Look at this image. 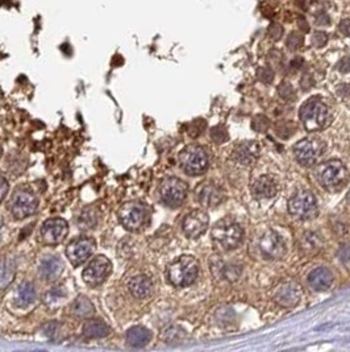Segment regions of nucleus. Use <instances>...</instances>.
Returning <instances> with one entry per match:
<instances>
[{"mask_svg": "<svg viewBox=\"0 0 350 352\" xmlns=\"http://www.w3.org/2000/svg\"><path fill=\"white\" fill-rule=\"evenodd\" d=\"M252 193L255 198H273L278 193L277 180L271 175H261L252 184Z\"/></svg>", "mask_w": 350, "mask_h": 352, "instance_id": "obj_19", "label": "nucleus"}, {"mask_svg": "<svg viewBox=\"0 0 350 352\" xmlns=\"http://www.w3.org/2000/svg\"><path fill=\"white\" fill-rule=\"evenodd\" d=\"M323 240L320 235L315 232H305L300 239V248L304 251L305 254H315L321 250Z\"/></svg>", "mask_w": 350, "mask_h": 352, "instance_id": "obj_29", "label": "nucleus"}, {"mask_svg": "<svg viewBox=\"0 0 350 352\" xmlns=\"http://www.w3.org/2000/svg\"><path fill=\"white\" fill-rule=\"evenodd\" d=\"M71 313L76 316H81V318H83V316L86 318V316H90L95 313V306L87 297L79 296L71 303Z\"/></svg>", "mask_w": 350, "mask_h": 352, "instance_id": "obj_28", "label": "nucleus"}, {"mask_svg": "<svg viewBox=\"0 0 350 352\" xmlns=\"http://www.w3.org/2000/svg\"><path fill=\"white\" fill-rule=\"evenodd\" d=\"M337 70L342 74H346V73H350V57H342V58L338 61L337 63Z\"/></svg>", "mask_w": 350, "mask_h": 352, "instance_id": "obj_39", "label": "nucleus"}, {"mask_svg": "<svg viewBox=\"0 0 350 352\" xmlns=\"http://www.w3.org/2000/svg\"><path fill=\"white\" fill-rule=\"evenodd\" d=\"M146 207L140 202H128L123 204L119 210L121 224L129 231L140 230L146 222Z\"/></svg>", "mask_w": 350, "mask_h": 352, "instance_id": "obj_10", "label": "nucleus"}, {"mask_svg": "<svg viewBox=\"0 0 350 352\" xmlns=\"http://www.w3.org/2000/svg\"><path fill=\"white\" fill-rule=\"evenodd\" d=\"M128 288H129V292H131L134 298L142 300V298H146V297L150 296L151 289H153V284H151L149 277L140 274V276L133 277L129 281Z\"/></svg>", "mask_w": 350, "mask_h": 352, "instance_id": "obj_22", "label": "nucleus"}, {"mask_svg": "<svg viewBox=\"0 0 350 352\" xmlns=\"http://www.w3.org/2000/svg\"><path fill=\"white\" fill-rule=\"evenodd\" d=\"M337 94L340 96H342V98H347V96H350V86L346 85V83L338 86Z\"/></svg>", "mask_w": 350, "mask_h": 352, "instance_id": "obj_44", "label": "nucleus"}, {"mask_svg": "<svg viewBox=\"0 0 350 352\" xmlns=\"http://www.w3.org/2000/svg\"><path fill=\"white\" fill-rule=\"evenodd\" d=\"M179 162L187 174L199 175L208 166V156L199 145H188L180 152Z\"/></svg>", "mask_w": 350, "mask_h": 352, "instance_id": "obj_5", "label": "nucleus"}, {"mask_svg": "<svg viewBox=\"0 0 350 352\" xmlns=\"http://www.w3.org/2000/svg\"><path fill=\"white\" fill-rule=\"evenodd\" d=\"M301 298V288L295 281H286L282 283L275 290L274 300L282 307H294L299 303Z\"/></svg>", "mask_w": 350, "mask_h": 352, "instance_id": "obj_16", "label": "nucleus"}, {"mask_svg": "<svg viewBox=\"0 0 350 352\" xmlns=\"http://www.w3.org/2000/svg\"><path fill=\"white\" fill-rule=\"evenodd\" d=\"M298 26L299 29L303 30V32H308V30H309V24H308V21H305L304 17H299Z\"/></svg>", "mask_w": 350, "mask_h": 352, "instance_id": "obj_46", "label": "nucleus"}, {"mask_svg": "<svg viewBox=\"0 0 350 352\" xmlns=\"http://www.w3.org/2000/svg\"><path fill=\"white\" fill-rule=\"evenodd\" d=\"M38 272L44 280L56 281L58 280L63 272V263L57 256H45L40 263Z\"/></svg>", "mask_w": 350, "mask_h": 352, "instance_id": "obj_20", "label": "nucleus"}, {"mask_svg": "<svg viewBox=\"0 0 350 352\" xmlns=\"http://www.w3.org/2000/svg\"><path fill=\"white\" fill-rule=\"evenodd\" d=\"M16 305L19 307H28L36 301V289L32 283L20 284L16 290Z\"/></svg>", "mask_w": 350, "mask_h": 352, "instance_id": "obj_25", "label": "nucleus"}, {"mask_svg": "<svg viewBox=\"0 0 350 352\" xmlns=\"http://www.w3.org/2000/svg\"><path fill=\"white\" fill-rule=\"evenodd\" d=\"M94 250H95V241H94V239L81 236L69 244V247L66 248V255L69 257L70 263L74 267H78V265L85 263L91 256Z\"/></svg>", "mask_w": 350, "mask_h": 352, "instance_id": "obj_14", "label": "nucleus"}, {"mask_svg": "<svg viewBox=\"0 0 350 352\" xmlns=\"http://www.w3.org/2000/svg\"><path fill=\"white\" fill-rule=\"evenodd\" d=\"M278 94L285 100H294L295 98V90L290 82H282L278 86Z\"/></svg>", "mask_w": 350, "mask_h": 352, "instance_id": "obj_35", "label": "nucleus"}, {"mask_svg": "<svg viewBox=\"0 0 350 352\" xmlns=\"http://www.w3.org/2000/svg\"><path fill=\"white\" fill-rule=\"evenodd\" d=\"M259 250L268 260H281L286 255V244L274 231H267L259 239Z\"/></svg>", "mask_w": 350, "mask_h": 352, "instance_id": "obj_13", "label": "nucleus"}, {"mask_svg": "<svg viewBox=\"0 0 350 352\" xmlns=\"http://www.w3.org/2000/svg\"><path fill=\"white\" fill-rule=\"evenodd\" d=\"M2 152H3V148H2V143H0V157H2Z\"/></svg>", "mask_w": 350, "mask_h": 352, "instance_id": "obj_47", "label": "nucleus"}, {"mask_svg": "<svg viewBox=\"0 0 350 352\" xmlns=\"http://www.w3.org/2000/svg\"><path fill=\"white\" fill-rule=\"evenodd\" d=\"M16 276V263L10 257L0 259V289H6Z\"/></svg>", "mask_w": 350, "mask_h": 352, "instance_id": "obj_24", "label": "nucleus"}, {"mask_svg": "<svg viewBox=\"0 0 350 352\" xmlns=\"http://www.w3.org/2000/svg\"><path fill=\"white\" fill-rule=\"evenodd\" d=\"M311 41L315 48H318V49L324 48L328 43V34L325 32H323V30H318V32H315L312 34Z\"/></svg>", "mask_w": 350, "mask_h": 352, "instance_id": "obj_37", "label": "nucleus"}, {"mask_svg": "<svg viewBox=\"0 0 350 352\" xmlns=\"http://www.w3.org/2000/svg\"><path fill=\"white\" fill-rule=\"evenodd\" d=\"M308 283L316 292H324L331 288L333 283V276H332L331 270L327 268H316L308 274Z\"/></svg>", "mask_w": 350, "mask_h": 352, "instance_id": "obj_21", "label": "nucleus"}, {"mask_svg": "<svg viewBox=\"0 0 350 352\" xmlns=\"http://www.w3.org/2000/svg\"><path fill=\"white\" fill-rule=\"evenodd\" d=\"M304 43V37L301 36L300 33L292 32L288 34L287 41H286V46H287L290 50H298L301 45Z\"/></svg>", "mask_w": 350, "mask_h": 352, "instance_id": "obj_34", "label": "nucleus"}, {"mask_svg": "<svg viewBox=\"0 0 350 352\" xmlns=\"http://www.w3.org/2000/svg\"><path fill=\"white\" fill-rule=\"evenodd\" d=\"M96 224V215L94 210L87 208L81 214L79 218V227L81 228H92L95 227Z\"/></svg>", "mask_w": 350, "mask_h": 352, "instance_id": "obj_31", "label": "nucleus"}, {"mask_svg": "<svg viewBox=\"0 0 350 352\" xmlns=\"http://www.w3.org/2000/svg\"><path fill=\"white\" fill-rule=\"evenodd\" d=\"M338 30L344 36H350V19H344L338 24Z\"/></svg>", "mask_w": 350, "mask_h": 352, "instance_id": "obj_42", "label": "nucleus"}, {"mask_svg": "<svg viewBox=\"0 0 350 352\" xmlns=\"http://www.w3.org/2000/svg\"><path fill=\"white\" fill-rule=\"evenodd\" d=\"M67 232H69V226H67V222L65 219L52 218L43 224L40 235H41L44 243L54 245V244L62 243L65 237L67 236Z\"/></svg>", "mask_w": 350, "mask_h": 352, "instance_id": "obj_12", "label": "nucleus"}, {"mask_svg": "<svg viewBox=\"0 0 350 352\" xmlns=\"http://www.w3.org/2000/svg\"><path fill=\"white\" fill-rule=\"evenodd\" d=\"M151 334L142 326H134L128 330L127 342L132 347H144L150 342Z\"/></svg>", "mask_w": 350, "mask_h": 352, "instance_id": "obj_26", "label": "nucleus"}, {"mask_svg": "<svg viewBox=\"0 0 350 352\" xmlns=\"http://www.w3.org/2000/svg\"><path fill=\"white\" fill-rule=\"evenodd\" d=\"M257 78L263 83H271L274 81V70L271 67L263 66L257 70Z\"/></svg>", "mask_w": 350, "mask_h": 352, "instance_id": "obj_36", "label": "nucleus"}, {"mask_svg": "<svg viewBox=\"0 0 350 352\" xmlns=\"http://www.w3.org/2000/svg\"><path fill=\"white\" fill-rule=\"evenodd\" d=\"M38 201L29 189L21 188L15 191L11 199V213L16 219H25L37 211Z\"/></svg>", "mask_w": 350, "mask_h": 352, "instance_id": "obj_9", "label": "nucleus"}, {"mask_svg": "<svg viewBox=\"0 0 350 352\" xmlns=\"http://www.w3.org/2000/svg\"><path fill=\"white\" fill-rule=\"evenodd\" d=\"M347 201H349V203H350V191H349V194H347Z\"/></svg>", "mask_w": 350, "mask_h": 352, "instance_id": "obj_48", "label": "nucleus"}, {"mask_svg": "<svg viewBox=\"0 0 350 352\" xmlns=\"http://www.w3.org/2000/svg\"><path fill=\"white\" fill-rule=\"evenodd\" d=\"M198 273H199V263L195 257L190 255L178 257L167 268V278L177 288L191 285L197 280Z\"/></svg>", "mask_w": 350, "mask_h": 352, "instance_id": "obj_1", "label": "nucleus"}, {"mask_svg": "<svg viewBox=\"0 0 350 352\" xmlns=\"http://www.w3.org/2000/svg\"><path fill=\"white\" fill-rule=\"evenodd\" d=\"M300 120L305 131L316 132L325 127L328 122V109L319 96L308 99L300 107Z\"/></svg>", "mask_w": 350, "mask_h": 352, "instance_id": "obj_3", "label": "nucleus"}, {"mask_svg": "<svg viewBox=\"0 0 350 352\" xmlns=\"http://www.w3.org/2000/svg\"><path fill=\"white\" fill-rule=\"evenodd\" d=\"M210 218L203 210H192L184 217L182 222L183 232L191 239H197L200 235H203L208 228Z\"/></svg>", "mask_w": 350, "mask_h": 352, "instance_id": "obj_15", "label": "nucleus"}, {"mask_svg": "<svg viewBox=\"0 0 350 352\" xmlns=\"http://www.w3.org/2000/svg\"><path fill=\"white\" fill-rule=\"evenodd\" d=\"M288 211L292 217L300 221H311L318 215V203L316 198L311 191L303 190L288 201Z\"/></svg>", "mask_w": 350, "mask_h": 352, "instance_id": "obj_6", "label": "nucleus"}, {"mask_svg": "<svg viewBox=\"0 0 350 352\" xmlns=\"http://www.w3.org/2000/svg\"><path fill=\"white\" fill-rule=\"evenodd\" d=\"M111 270L112 264L107 257L96 256L83 270L82 277L86 284H89L91 287H96L104 283L105 278L111 274Z\"/></svg>", "mask_w": 350, "mask_h": 352, "instance_id": "obj_11", "label": "nucleus"}, {"mask_svg": "<svg viewBox=\"0 0 350 352\" xmlns=\"http://www.w3.org/2000/svg\"><path fill=\"white\" fill-rule=\"evenodd\" d=\"M211 138H212L216 144H223V143L228 142L229 133H228V131H226V128L224 125L220 124L211 129Z\"/></svg>", "mask_w": 350, "mask_h": 352, "instance_id": "obj_32", "label": "nucleus"}, {"mask_svg": "<svg viewBox=\"0 0 350 352\" xmlns=\"http://www.w3.org/2000/svg\"><path fill=\"white\" fill-rule=\"evenodd\" d=\"M301 65H303V58L301 57H296V58H294L291 61V63H290V67L294 70H298L300 69Z\"/></svg>", "mask_w": 350, "mask_h": 352, "instance_id": "obj_45", "label": "nucleus"}, {"mask_svg": "<svg viewBox=\"0 0 350 352\" xmlns=\"http://www.w3.org/2000/svg\"><path fill=\"white\" fill-rule=\"evenodd\" d=\"M325 144L318 137H307L294 145V155L296 161L303 166H311L324 153Z\"/></svg>", "mask_w": 350, "mask_h": 352, "instance_id": "obj_7", "label": "nucleus"}, {"mask_svg": "<svg viewBox=\"0 0 350 352\" xmlns=\"http://www.w3.org/2000/svg\"><path fill=\"white\" fill-rule=\"evenodd\" d=\"M66 298V292L62 288H54V289H50L49 292H46L45 296H44V302H45L46 306L54 307L58 306L59 303L62 302Z\"/></svg>", "mask_w": 350, "mask_h": 352, "instance_id": "obj_30", "label": "nucleus"}, {"mask_svg": "<svg viewBox=\"0 0 350 352\" xmlns=\"http://www.w3.org/2000/svg\"><path fill=\"white\" fill-rule=\"evenodd\" d=\"M270 127V120L265 115H255L252 120V128L255 132H266Z\"/></svg>", "mask_w": 350, "mask_h": 352, "instance_id": "obj_33", "label": "nucleus"}, {"mask_svg": "<svg viewBox=\"0 0 350 352\" xmlns=\"http://www.w3.org/2000/svg\"><path fill=\"white\" fill-rule=\"evenodd\" d=\"M318 180L325 190L338 191L346 185L349 173L340 160H331L319 166Z\"/></svg>", "mask_w": 350, "mask_h": 352, "instance_id": "obj_2", "label": "nucleus"}, {"mask_svg": "<svg viewBox=\"0 0 350 352\" xmlns=\"http://www.w3.org/2000/svg\"><path fill=\"white\" fill-rule=\"evenodd\" d=\"M242 234L244 232L240 224L229 218L217 222L212 230L213 240L219 243L224 250H233L237 247L241 243Z\"/></svg>", "mask_w": 350, "mask_h": 352, "instance_id": "obj_4", "label": "nucleus"}, {"mask_svg": "<svg viewBox=\"0 0 350 352\" xmlns=\"http://www.w3.org/2000/svg\"><path fill=\"white\" fill-rule=\"evenodd\" d=\"M315 23H316V25H329L331 24V17L328 16L325 12H319L316 16H315Z\"/></svg>", "mask_w": 350, "mask_h": 352, "instance_id": "obj_41", "label": "nucleus"}, {"mask_svg": "<svg viewBox=\"0 0 350 352\" xmlns=\"http://www.w3.org/2000/svg\"><path fill=\"white\" fill-rule=\"evenodd\" d=\"M267 34L270 36V39H273L274 41H278L283 36V28L282 25H279L278 23L270 24V26L267 28Z\"/></svg>", "mask_w": 350, "mask_h": 352, "instance_id": "obj_38", "label": "nucleus"}, {"mask_svg": "<svg viewBox=\"0 0 350 352\" xmlns=\"http://www.w3.org/2000/svg\"><path fill=\"white\" fill-rule=\"evenodd\" d=\"M212 273L219 278H223L226 281H236L241 274V267L233 265V264H226L223 261L216 260L212 264Z\"/></svg>", "mask_w": 350, "mask_h": 352, "instance_id": "obj_23", "label": "nucleus"}, {"mask_svg": "<svg viewBox=\"0 0 350 352\" xmlns=\"http://www.w3.org/2000/svg\"><path fill=\"white\" fill-rule=\"evenodd\" d=\"M197 199L204 207H215L224 199L223 190L212 182H202L195 190Z\"/></svg>", "mask_w": 350, "mask_h": 352, "instance_id": "obj_17", "label": "nucleus"}, {"mask_svg": "<svg viewBox=\"0 0 350 352\" xmlns=\"http://www.w3.org/2000/svg\"><path fill=\"white\" fill-rule=\"evenodd\" d=\"M300 86H301V89L307 91V90H309L312 86H314V79L311 78V76H307V74H305V76L301 78Z\"/></svg>", "mask_w": 350, "mask_h": 352, "instance_id": "obj_43", "label": "nucleus"}, {"mask_svg": "<svg viewBox=\"0 0 350 352\" xmlns=\"http://www.w3.org/2000/svg\"><path fill=\"white\" fill-rule=\"evenodd\" d=\"M187 191L188 186L186 182L177 177H169L161 184L160 195L165 204L170 207H178L186 199Z\"/></svg>", "mask_w": 350, "mask_h": 352, "instance_id": "obj_8", "label": "nucleus"}, {"mask_svg": "<svg viewBox=\"0 0 350 352\" xmlns=\"http://www.w3.org/2000/svg\"><path fill=\"white\" fill-rule=\"evenodd\" d=\"M8 189H10V186H8L6 177L3 174H0V203L4 201V198L8 194Z\"/></svg>", "mask_w": 350, "mask_h": 352, "instance_id": "obj_40", "label": "nucleus"}, {"mask_svg": "<svg viewBox=\"0 0 350 352\" xmlns=\"http://www.w3.org/2000/svg\"><path fill=\"white\" fill-rule=\"evenodd\" d=\"M259 152H261V148L255 142H244L236 147L233 151V157L239 164L244 166H250L258 160Z\"/></svg>", "mask_w": 350, "mask_h": 352, "instance_id": "obj_18", "label": "nucleus"}, {"mask_svg": "<svg viewBox=\"0 0 350 352\" xmlns=\"http://www.w3.org/2000/svg\"><path fill=\"white\" fill-rule=\"evenodd\" d=\"M109 327L104 322L98 320H91L83 325V335L90 339H98V338H104L109 334Z\"/></svg>", "mask_w": 350, "mask_h": 352, "instance_id": "obj_27", "label": "nucleus"}]
</instances>
